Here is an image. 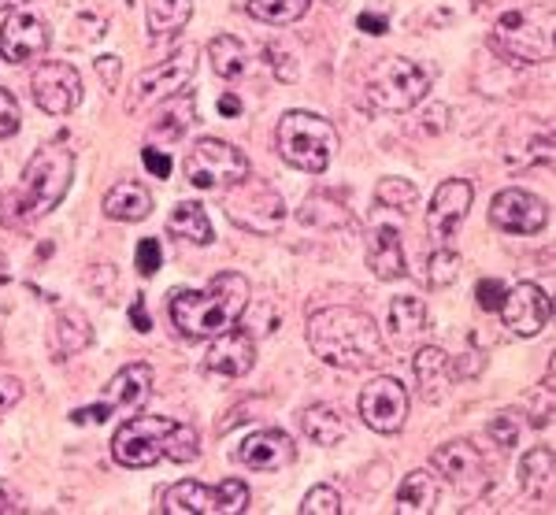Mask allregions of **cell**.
Returning a JSON list of instances; mask_svg holds the SVG:
<instances>
[{"mask_svg":"<svg viewBox=\"0 0 556 515\" xmlns=\"http://www.w3.org/2000/svg\"><path fill=\"white\" fill-rule=\"evenodd\" d=\"M430 464H434L438 478H445V482H450L453 490H460L464 497L486 493L490 467H486V460H482V453L471 445V441H450V445L434 449Z\"/></svg>","mask_w":556,"mask_h":515,"instance_id":"obj_12","label":"cell"},{"mask_svg":"<svg viewBox=\"0 0 556 515\" xmlns=\"http://www.w3.org/2000/svg\"><path fill=\"white\" fill-rule=\"evenodd\" d=\"M134 260H138L141 275H156L160 264H164V249H160L156 238H141L138 241V252H134Z\"/></svg>","mask_w":556,"mask_h":515,"instance_id":"obj_40","label":"cell"},{"mask_svg":"<svg viewBox=\"0 0 556 515\" xmlns=\"http://www.w3.org/2000/svg\"><path fill=\"white\" fill-rule=\"evenodd\" d=\"M30 89H34V101H38L41 112L67 115V112H75L78 101H83V75L64 60H45L34 67Z\"/></svg>","mask_w":556,"mask_h":515,"instance_id":"obj_13","label":"cell"},{"mask_svg":"<svg viewBox=\"0 0 556 515\" xmlns=\"http://www.w3.org/2000/svg\"><path fill=\"white\" fill-rule=\"evenodd\" d=\"M338 512H342V497H338L334 486H316L301 501V515H338Z\"/></svg>","mask_w":556,"mask_h":515,"instance_id":"obj_38","label":"cell"},{"mask_svg":"<svg viewBox=\"0 0 556 515\" xmlns=\"http://www.w3.org/2000/svg\"><path fill=\"white\" fill-rule=\"evenodd\" d=\"M182 171L190 178V186L197 189H227L249 175V160L238 145L223 138H201L186 152Z\"/></svg>","mask_w":556,"mask_h":515,"instance_id":"obj_8","label":"cell"},{"mask_svg":"<svg viewBox=\"0 0 556 515\" xmlns=\"http://www.w3.org/2000/svg\"><path fill=\"white\" fill-rule=\"evenodd\" d=\"M26 4H34V0H0V8H4V12H15V8H26Z\"/></svg>","mask_w":556,"mask_h":515,"instance_id":"obj_51","label":"cell"},{"mask_svg":"<svg viewBox=\"0 0 556 515\" xmlns=\"http://www.w3.org/2000/svg\"><path fill=\"white\" fill-rule=\"evenodd\" d=\"M412 375H416V390L424 401L438 404L445 401V393L453 390L456 382V364L453 356L445 349L438 346H424L416 352V360H412Z\"/></svg>","mask_w":556,"mask_h":515,"instance_id":"obj_21","label":"cell"},{"mask_svg":"<svg viewBox=\"0 0 556 515\" xmlns=\"http://www.w3.org/2000/svg\"><path fill=\"white\" fill-rule=\"evenodd\" d=\"M367 267L375 271V278L393 282V278H405V249H401V234L397 227H371L367 230Z\"/></svg>","mask_w":556,"mask_h":515,"instance_id":"obj_22","label":"cell"},{"mask_svg":"<svg viewBox=\"0 0 556 515\" xmlns=\"http://www.w3.org/2000/svg\"><path fill=\"white\" fill-rule=\"evenodd\" d=\"M519 486L534 501H553V449L538 445L519 460Z\"/></svg>","mask_w":556,"mask_h":515,"instance_id":"obj_27","label":"cell"},{"mask_svg":"<svg viewBox=\"0 0 556 515\" xmlns=\"http://www.w3.org/2000/svg\"><path fill=\"white\" fill-rule=\"evenodd\" d=\"M375 201L382 208H393V212H412V208H419V189L416 183H408V178L390 175L375 186Z\"/></svg>","mask_w":556,"mask_h":515,"instance_id":"obj_35","label":"cell"},{"mask_svg":"<svg viewBox=\"0 0 556 515\" xmlns=\"http://www.w3.org/2000/svg\"><path fill=\"white\" fill-rule=\"evenodd\" d=\"M490 223L505 234H538L549 223V208L527 189H501L490 204Z\"/></svg>","mask_w":556,"mask_h":515,"instance_id":"obj_17","label":"cell"},{"mask_svg":"<svg viewBox=\"0 0 556 515\" xmlns=\"http://www.w3.org/2000/svg\"><path fill=\"white\" fill-rule=\"evenodd\" d=\"M249 508V486L227 478L219 486H204L197 478H182L164 493V515H235Z\"/></svg>","mask_w":556,"mask_h":515,"instance_id":"obj_7","label":"cell"},{"mask_svg":"<svg viewBox=\"0 0 556 515\" xmlns=\"http://www.w3.org/2000/svg\"><path fill=\"white\" fill-rule=\"evenodd\" d=\"M219 112H223V115H241V101H238V97H230V93H223Z\"/></svg>","mask_w":556,"mask_h":515,"instance_id":"obj_50","label":"cell"},{"mask_svg":"<svg viewBox=\"0 0 556 515\" xmlns=\"http://www.w3.org/2000/svg\"><path fill=\"white\" fill-rule=\"evenodd\" d=\"M256 364V346L253 338H249L245 330H223L212 338L208 346V356H204V367H208L212 375H223V378H241L249 375Z\"/></svg>","mask_w":556,"mask_h":515,"instance_id":"obj_20","label":"cell"},{"mask_svg":"<svg viewBox=\"0 0 556 515\" xmlns=\"http://www.w3.org/2000/svg\"><path fill=\"white\" fill-rule=\"evenodd\" d=\"M193 71H197V45H182L175 56L152 63V67L141 71V75L134 78V86L127 89V101H123L127 115H138L141 108L160 104V101H167V97L182 93L186 83L193 78Z\"/></svg>","mask_w":556,"mask_h":515,"instance_id":"obj_9","label":"cell"},{"mask_svg":"<svg viewBox=\"0 0 556 515\" xmlns=\"http://www.w3.org/2000/svg\"><path fill=\"white\" fill-rule=\"evenodd\" d=\"M301 430L308 441L330 449L349 434V423H345V415L338 409H330V404H312V409H304V415H301Z\"/></svg>","mask_w":556,"mask_h":515,"instance_id":"obj_28","label":"cell"},{"mask_svg":"<svg viewBox=\"0 0 556 515\" xmlns=\"http://www.w3.org/2000/svg\"><path fill=\"white\" fill-rule=\"evenodd\" d=\"M152 393V367L149 364H127L119 375L108 382V409L112 412H134L149 401Z\"/></svg>","mask_w":556,"mask_h":515,"instance_id":"obj_24","label":"cell"},{"mask_svg":"<svg viewBox=\"0 0 556 515\" xmlns=\"http://www.w3.org/2000/svg\"><path fill=\"white\" fill-rule=\"evenodd\" d=\"M89 341H93V330H89L83 312H60L56 330H52V349H56V360H67L75 352H83Z\"/></svg>","mask_w":556,"mask_h":515,"instance_id":"obj_31","label":"cell"},{"mask_svg":"<svg viewBox=\"0 0 556 515\" xmlns=\"http://www.w3.org/2000/svg\"><path fill=\"white\" fill-rule=\"evenodd\" d=\"M501 315H505V327L516 334V338H534L549 327L553 315V301L542 286L534 282H519L505 293V304H501Z\"/></svg>","mask_w":556,"mask_h":515,"instance_id":"obj_16","label":"cell"},{"mask_svg":"<svg viewBox=\"0 0 556 515\" xmlns=\"http://www.w3.org/2000/svg\"><path fill=\"white\" fill-rule=\"evenodd\" d=\"M193 123V93H175L167 97L164 108H160V115L152 120V130L164 134V138H178V134H186V126Z\"/></svg>","mask_w":556,"mask_h":515,"instance_id":"obj_32","label":"cell"},{"mask_svg":"<svg viewBox=\"0 0 556 515\" xmlns=\"http://www.w3.org/2000/svg\"><path fill=\"white\" fill-rule=\"evenodd\" d=\"M490 438L497 441L501 449H513L516 445V438H519V423H516V412H505V415H497V419L490 423Z\"/></svg>","mask_w":556,"mask_h":515,"instance_id":"obj_41","label":"cell"},{"mask_svg":"<svg viewBox=\"0 0 556 515\" xmlns=\"http://www.w3.org/2000/svg\"><path fill=\"white\" fill-rule=\"evenodd\" d=\"M104 215L108 219H119V223H141L152 215V193L146 183L138 178H123L108 189L104 197Z\"/></svg>","mask_w":556,"mask_h":515,"instance_id":"obj_25","label":"cell"},{"mask_svg":"<svg viewBox=\"0 0 556 515\" xmlns=\"http://www.w3.org/2000/svg\"><path fill=\"white\" fill-rule=\"evenodd\" d=\"M97 71H101V78H104L108 89L119 86V60H115V56H101V60H97Z\"/></svg>","mask_w":556,"mask_h":515,"instance_id":"obj_45","label":"cell"},{"mask_svg":"<svg viewBox=\"0 0 556 515\" xmlns=\"http://www.w3.org/2000/svg\"><path fill=\"white\" fill-rule=\"evenodd\" d=\"M130 323H134V330H141V334L152 330V319L146 315V301H141V297H134V304H130Z\"/></svg>","mask_w":556,"mask_h":515,"instance_id":"obj_47","label":"cell"},{"mask_svg":"<svg viewBox=\"0 0 556 515\" xmlns=\"http://www.w3.org/2000/svg\"><path fill=\"white\" fill-rule=\"evenodd\" d=\"M456 275H460V256H456L450 246H442L434 256H430L427 282H430V289H442V286H453Z\"/></svg>","mask_w":556,"mask_h":515,"instance_id":"obj_37","label":"cell"},{"mask_svg":"<svg viewBox=\"0 0 556 515\" xmlns=\"http://www.w3.org/2000/svg\"><path fill=\"white\" fill-rule=\"evenodd\" d=\"M227 215L249 234H275L286 223V204L275 186L245 175L241 183L227 186Z\"/></svg>","mask_w":556,"mask_h":515,"instance_id":"obj_10","label":"cell"},{"mask_svg":"<svg viewBox=\"0 0 556 515\" xmlns=\"http://www.w3.org/2000/svg\"><path fill=\"white\" fill-rule=\"evenodd\" d=\"M141 160H146V167L152 171V178H172V156H167L164 149H152L146 145V152H141Z\"/></svg>","mask_w":556,"mask_h":515,"instance_id":"obj_43","label":"cell"},{"mask_svg":"<svg viewBox=\"0 0 556 515\" xmlns=\"http://www.w3.org/2000/svg\"><path fill=\"white\" fill-rule=\"evenodd\" d=\"M308 346L323 364L338 372H367L382 360L386 341L379 323L361 309L330 304L308 319Z\"/></svg>","mask_w":556,"mask_h":515,"instance_id":"obj_1","label":"cell"},{"mask_svg":"<svg viewBox=\"0 0 556 515\" xmlns=\"http://www.w3.org/2000/svg\"><path fill=\"white\" fill-rule=\"evenodd\" d=\"M20 123H23L20 101H15L8 89H0V138H12V134H20Z\"/></svg>","mask_w":556,"mask_h":515,"instance_id":"obj_39","label":"cell"},{"mask_svg":"<svg viewBox=\"0 0 556 515\" xmlns=\"http://www.w3.org/2000/svg\"><path fill=\"white\" fill-rule=\"evenodd\" d=\"M208 60L219 78H238L245 71V45L230 38V34H219V38L208 41Z\"/></svg>","mask_w":556,"mask_h":515,"instance_id":"obj_33","label":"cell"},{"mask_svg":"<svg viewBox=\"0 0 556 515\" xmlns=\"http://www.w3.org/2000/svg\"><path fill=\"white\" fill-rule=\"evenodd\" d=\"M430 89V67L405 56H390L367 78V104L375 112H412Z\"/></svg>","mask_w":556,"mask_h":515,"instance_id":"obj_6","label":"cell"},{"mask_svg":"<svg viewBox=\"0 0 556 515\" xmlns=\"http://www.w3.org/2000/svg\"><path fill=\"white\" fill-rule=\"evenodd\" d=\"M23 497L12 490V486H0V512H20Z\"/></svg>","mask_w":556,"mask_h":515,"instance_id":"obj_49","label":"cell"},{"mask_svg":"<svg viewBox=\"0 0 556 515\" xmlns=\"http://www.w3.org/2000/svg\"><path fill=\"white\" fill-rule=\"evenodd\" d=\"M193 15L190 0H149L146 4V30L149 38H172Z\"/></svg>","mask_w":556,"mask_h":515,"instance_id":"obj_29","label":"cell"},{"mask_svg":"<svg viewBox=\"0 0 556 515\" xmlns=\"http://www.w3.org/2000/svg\"><path fill=\"white\" fill-rule=\"evenodd\" d=\"M505 282H497V278H482L479 289H475V297H479V309L486 312H501V304H505Z\"/></svg>","mask_w":556,"mask_h":515,"instance_id":"obj_42","label":"cell"},{"mask_svg":"<svg viewBox=\"0 0 556 515\" xmlns=\"http://www.w3.org/2000/svg\"><path fill=\"white\" fill-rule=\"evenodd\" d=\"M172 427L175 419H167V415H134V419H127L115 430L112 456L123 467H152L156 460H164Z\"/></svg>","mask_w":556,"mask_h":515,"instance_id":"obj_11","label":"cell"},{"mask_svg":"<svg viewBox=\"0 0 556 515\" xmlns=\"http://www.w3.org/2000/svg\"><path fill=\"white\" fill-rule=\"evenodd\" d=\"M386 330H390L393 346L412 349L430 330V312L419 297H393L390 315H386Z\"/></svg>","mask_w":556,"mask_h":515,"instance_id":"obj_23","label":"cell"},{"mask_svg":"<svg viewBox=\"0 0 556 515\" xmlns=\"http://www.w3.org/2000/svg\"><path fill=\"white\" fill-rule=\"evenodd\" d=\"M361 30L364 34H386L390 30V20H386V15H375V12H361Z\"/></svg>","mask_w":556,"mask_h":515,"instance_id":"obj_46","label":"cell"},{"mask_svg":"<svg viewBox=\"0 0 556 515\" xmlns=\"http://www.w3.org/2000/svg\"><path fill=\"white\" fill-rule=\"evenodd\" d=\"M471 201H475V186L468 178H445V183L434 189L430 208H427V230L438 246H450V238L460 230V223L468 219Z\"/></svg>","mask_w":556,"mask_h":515,"instance_id":"obj_15","label":"cell"},{"mask_svg":"<svg viewBox=\"0 0 556 515\" xmlns=\"http://www.w3.org/2000/svg\"><path fill=\"white\" fill-rule=\"evenodd\" d=\"M49 49V26L30 12H12L0 26V56L8 63H30L41 60Z\"/></svg>","mask_w":556,"mask_h":515,"instance_id":"obj_18","label":"cell"},{"mask_svg":"<svg viewBox=\"0 0 556 515\" xmlns=\"http://www.w3.org/2000/svg\"><path fill=\"white\" fill-rule=\"evenodd\" d=\"M438 493H442V478L434 472H412L397 490V515H427L434 512Z\"/></svg>","mask_w":556,"mask_h":515,"instance_id":"obj_26","label":"cell"},{"mask_svg":"<svg viewBox=\"0 0 556 515\" xmlns=\"http://www.w3.org/2000/svg\"><path fill=\"white\" fill-rule=\"evenodd\" d=\"M20 401H23V382H20V378H12V375H0V415H4V412H12Z\"/></svg>","mask_w":556,"mask_h":515,"instance_id":"obj_44","label":"cell"},{"mask_svg":"<svg viewBox=\"0 0 556 515\" xmlns=\"http://www.w3.org/2000/svg\"><path fill=\"white\" fill-rule=\"evenodd\" d=\"M108 415H112V409H108V404H97V409H78V412H71V419H75V423H104Z\"/></svg>","mask_w":556,"mask_h":515,"instance_id":"obj_48","label":"cell"},{"mask_svg":"<svg viewBox=\"0 0 556 515\" xmlns=\"http://www.w3.org/2000/svg\"><path fill=\"white\" fill-rule=\"evenodd\" d=\"M361 419L375 434H397L408 419V390L397 378H375L361 390Z\"/></svg>","mask_w":556,"mask_h":515,"instance_id":"obj_14","label":"cell"},{"mask_svg":"<svg viewBox=\"0 0 556 515\" xmlns=\"http://www.w3.org/2000/svg\"><path fill=\"white\" fill-rule=\"evenodd\" d=\"M312 0H249L245 12L256 23H271V26H290L308 12Z\"/></svg>","mask_w":556,"mask_h":515,"instance_id":"obj_34","label":"cell"},{"mask_svg":"<svg viewBox=\"0 0 556 515\" xmlns=\"http://www.w3.org/2000/svg\"><path fill=\"white\" fill-rule=\"evenodd\" d=\"M278 156L290 167L308 171V175H323L338 152V130L330 120L316 112H286L275 130Z\"/></svg>","mask_w":556,"mask_h":515,"instance_id":"obj_4","label":"cell"},{"mask_svg":"<svg viewBox=\"0 0 556 515\" xmlns=\"http://www.w3.org/2000/svg\"><path fill=\"white\" fill-rule=\"evenodd\" d=\"M249 304V278L238 271H223L204 289H175L167 315L175 330L193 341H208L215 334L238 327Z\"/></svg>","mask_w":556,"mask_h":515,"instance_id":"obj_3","label":"cell"},{"mask_svg":"<svg viewBox=\"0 0 556 515\" xmlns=\"http://www.w3.org/2000/svg\"><path fill=\"white\" fill-rule=\"evenodd\" d=\"M71 178H75V152L60 141L41 145L23 167V178L0 204V223L4 227H26L49 215L52 208L67 197Z\"/></svg>","mask_w":556,"mask_h":515,"instance_id":"obj_2","label":"cell"},{"mask_svg":"<svg viewBox=\"0 0 556 515\" xmlns=\"http://www.w3.org/2000/svg\"><path fill=\"white\" fill-rule=\"evenodd\" d=\"M493 49L516 63L553 60V12L549 8H513L493 26Z\"/></svg>","mask_w":556,"mask_h":515,"instance_id":"obj_5","label":"cell"},{"mask_svg":"<svg viewBox=\"0 0 556 515\" xmlns=\"http://www.w3.org/2000/svg\"><path fill=\"white\" fill-rule=\"evenodd\" d=\"M167 230L175 238L190 241V246H212V223H208V212H204L197 201H182L175 204L172 219H167Z\"/></svg>","mask_w":556,"mask_h":515,"instance_id":"obj_30","label":"cell"},{"mask_svg":"<svg viewBox=\"0 0 556 515\" xmlns=\"http://www.w3.org/2000/svg\"><path fill=\"white\" fill-rule=\"evenodd\" d=\"M238 460L249 472H286L298 464V445L282 430H256L238 445Z\"/></svg>","mask_w":556,"mask_h":515,"instance_id":"obj_19","label":"cell"},{"mask_svg":"<svg viewBox=\"0 0 556 515\" xmlns=\"http://www.w3.org/2000/svg\"><path fill=\"white\" fill-rule=\"evenodd\" d=\"M164 456L175 460V464H190V460L201 456V438H197V430L190 427V423H175L172 434H167Z\"/></svg>","mask_w":556,"mask_h":515,"instance_id":"obj_36","label":"cell"}]
</instances>
